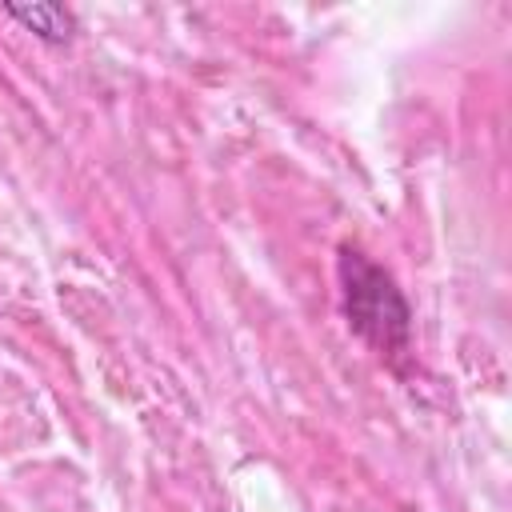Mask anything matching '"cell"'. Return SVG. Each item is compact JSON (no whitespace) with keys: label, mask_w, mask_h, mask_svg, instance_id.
<instances>
[{"label":"cell","mask_w":512,"mask_h":512,"mask_svg":"<svg viewBox=\"0 0 512 512\" xmlns=\"http://www.w3.org/2000/svg\"><path fill=\"white\" fill-rule=\"evenodd\" d=\"M4 12L12 20H20V24H28L40 40H52V44H64L76 32V16L64 4H52V0H40V4H4Z\"/></svg>","instance_id":"cell-2"},{"label":"cell","mask_w":512,"mask_h":512,"mask_svg":"<svg viewBox=\"0 0 512 512\" xmlns=\"http://www.w3.org/2000/svg\"><path fill=\"white\" fill-rule=\"evenodd\" d=\"M340 292H344V316L352 332L372 344L380 356H404L412 336V312L396 280L368 260L360 248H340Z\"/></svg>","instance_id":"cell-1"}]
</instances>
